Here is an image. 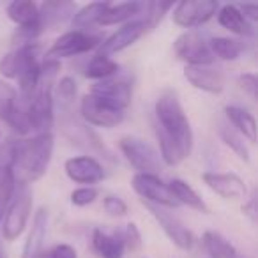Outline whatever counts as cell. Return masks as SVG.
I'll use <instances>...</instances> for the list:
<instances>
[{
    "label": "cell",
    "instance_id": "cell-20",
    "mask_svg": "<svg viewBox=\"0 0 258 258\" xmlns=\"http://www.w3.org/2000/svg\"><path fill=\"white\" fill-rule=\"evenodd\" d=\"M184 78L198 90H204L209 94H219L225 87L223 75L218 69H212L209 66H186Z\"/></svg>",
    "mask_w": 258,
    "mask_h": 258
},
{
    "label": "cell",
    "instance_id": "cell-3",
    "mask_svg": "<svg viewBox=\"0 0 258 258\" xmlns=\"http://www.w3.org/2000/svg\"><path fill=\"white\" fill-rule=\"evenodd\" d=\"M60 69V62L55 58H46L41 62V76L37 87L27 104V117H29L32 131L50 133L53 124V85L57 73Z\"/></svg>",
    "mask_w": 258,
    "mask_h": 258
},
{
    "label": "cell",
    "instance_id": "cell-22",
    "mask_svg": "<svg viewBox=\"0 0 258 258\" xmlns=\"http://www.w3.org/2000/svg\"><path fill=\"white\" fill-rule=\"evenodd\" d=\"M46 228H48V212L44 207H41L36 212L32 221V228L29 232V237L23 246L22 258H41L43 254L44 239H46Z\"/></svg>",
    "mask_w": 258,
    "mask_h": 258
},
{
    "label": "cell",
    "instance_id": "cell-23",
    "mask_svg": "<svg viewBox=\"0 0 258 258\" xmlns=\"http://www.w3.org/2000/svg\"><path fill=\"white\" fill-rule=\"evenodd\" d=\"M8 15L20 29H32L43 32L39 25V6L32 0H15L8 6Z\"/></svg>",
    "mask_w": 258,
    "mask_h": 258
},
{
    "label": "cell",
    "instance_id": "cell-2",
    "mask_svg": "<svg viewBox=\"0 0 258 258\" xmlns=\"http://www.w3.org/2000/svg\"><path fill=\"white\" fill-rule=\"evenodd\" d=\"M55 138L51 133H41L32 140L18 142L15 159V179L22 186L36 182L46 173L53 156Z\"/></svg>",
    "mask_w": 258,
    "mask_h": 258
},
{
    "label": "cell",
    "instance_id": "cell-32",
    "mask_svg": "<svg viewBox=\"0 0 258 258\" xmlns=\"http://www.w3.org/2000/svg\"><path fill=\"white\" fill-rule=\"evenodd\" d=\"M207 44L212 57L216 55L221 60H237L242 53V44L230 37H212Z\"/></svg>",
    "mask_w": 258,
    "mask_h": 258
},
{
    "label": "cell",
    "instance_id": "cell-11",
    "mask_svg": "<svg viewBox=\"0 0 258 258\" xmlns=\"http://www.w3.org/2000/svg\"><path fill=\"white\" fill-rule=\"evenodd\" d=\"M131 186L142 197L145 204L163 205V207H177L179 202L170 193L168 184H165L158 175L151 173H137L131 180Z\"/></svg>",
    "mask_w": 258,
    "mask_h": 258
},
{
    "label": "cell",
    "instance_id": "cell-17",
    "mask_svg": "<svg viewBox=\"0 0 258 258\" xmlns=\"http://www.w3.org/2000/svg\"><path fill=\"white\" fill-rule=\"evenodd\" d=\"M66 173L76 184H87L92 186L104 179V170L101 163L92 156H78V158H69L66 161Z\"/></svg>",
    "mask_w": 258,
    "mask_h": 258
},
{
    "label": "cell",
    "instance_id": "cell-27",
    "mask_svg": "<svg viewBox=\"0 0 258 258\" xmlns=\"http://www.w3.org/2000/svg\"><path fill=\"white\" fill-rule=\"evenodd\" d=\"M168 187H170V193L173 195V198L179 202V205L184 204V205H187V207L195 209V211L209 212V207L204 202V198H202L187 182H184V180H180V179H172Z\"/></svg>",
    "mask_w": 258,
    "mask_h": 258
},
{
    "label": "cell",
    "instance_id": "cell-5",
    "mask_svg": "<svg viewBox=\"0 0 258 258\" xmlns=\"http://www.w3.org/2000/svg\"><path fill=\"white\" fill-rule=\"evenodd\" d=\"M118 149L125 156L129 165L133 166L135 170H138V173L156 175L158 172H161L163 168L161 156L147 142L140 140L137 137H124L118 142Z\"/></svg>",
    "mask_w": 258,
    "mask_h": 258
},
{
    "label": "cell",
    "instance_id": "cell-24",
    "mask_svg": "<svg viewBox=\"0 0 258 258\" xmlns=\"http://www.w3.org/2000/svg\"><path fill=\"white\" fill-rule=\"evenodd\" d=\"M92 246L101 258H122L125 251V244L120 232H106L103 228L94 230Z\"/></svg>",
    "mask_w": 258,
    "mask_h": 258
},
{
    "label": "cell",
    "instance_id": "cell-4",
    "mask_svg": "<svg viewBox=\"0 0 258 258\" xmlns=\"http://www.w3.org/2000/svg\"><path fill=\"white\" fill-rule=\"evenodd\" d=\"M60 127H62L64 137L68 138L69 142H73L76 147L83 149V151H89L92 156H103L106 161L115 163L117 158H115L113 152L101 142V138L94 133L89 125H85L82 120H78L75 115H71L69 108H64Z\"/></svg>",
    "mask_w": 258,
    "mask_h": 258
},
{
    "label": "cell",
    "instance_id": "cell-38",
    "mask_svg": "<svg viewBox=\"0 0 258 258\" xmlns=\"http://www.w3.org/2000/svg\"><path fill=\"white\" fill-rule=\"evenodd\" d=\"M239 85L251 99H256V90H258V80L256 75L253 73H244V75L239 76Z\"/></svg>",
    "mask_w": 258,
    "mask_h": 258
},
{
    "label": "cell",
    "instance_id": "cell-19",
    "mask_svg": "<svg viewBox=\"0 0 258 258\" xmlns=\"http://www.w3.org/2000/svg\"><path fill=\"white\" fill-rule=\"evenodd\" d=\"M204 182L214 191L216 195L226 198V200H242L246 198L247 189L244 180L235 173H218V172H205L202 175Z\"/></svg>",
    "mask_w": 258,
    "mask_h": 258
},
{
    "label": "cell",
    "instance_id": "cell-14",
    "mask_svg": "<svg viewBox=\"0 0 258 258\" xmlns=\"http://www.w3.org/2000/svg\"><path fill=\"white\" fill-rule=\"evenodd\" d=\"M39 51L41 46L37 43L22 44L16 50L9 51L0 60V73L6 78H16L18 80L27 69L34 68L39 64Z\"/></svg>",
    "mask_w": 258,
    "mask_h": 258
},
{
    "label": "cell",
    "instance_id": "cell-33",
    "mask_svg": "<svg viewBox=\"0 0 258 258\" xmlns=\"http://www.w3.org/2000/svg\"><path fill=\"white\" fill-rule=\"evenodd\" d=\"M218 133L221 137V140L225 142L226 147H230L237 156H239L242 161H249V151H247L246 144H244L242 137L237 133L235 129L230 124H225V122H219L218 124Z\"/></svg>",
    "mask_w": 258,
    "mask_h": 258
},
{
    "label": "cell",
    "instance_id": "cell-29",
    "mask_svg": "<svg viewBox=\"0 0 258 258\" xmlns=\"http://www.w3.org/2000/svg\"><path fill=\"white\" fill-rule=\"evenodd\" d=\"M202 242H204L205 251L211 258H239L235 246L218 232H212V230L205 232L202 237Z\"/></svg>",
    "mask_w": 258,
    "mask_h": 258
},
{
    "label": "cell",
    "instance_id": "cell-40",
    "mask_svg": "<svg viewBox=\"0 0 258 258\" xmlns=\"http://www.w3.org/2000/svg\"><path fill=\"white\" fill-rule=\"evenodd\" d=\"M240 11V15L247 20V22H256L258 20V8L254 4H244V6H239L237 8Z\"/></svg>",
    "mask_w": 258,
    "mask_h": 258
},
{
    "label": "cell",
    "instance_id": "cell-31",
    "mask_svg": "<svg viewBox=\"0 0 258 258\" xmlns=\"http://www.w3.org/2000/svg\"><path fill=\"white\" fill-rule=\"evenodd\" d=\"M118 73V64L115 60H111L110 57H104V55H94L90 58L89 66L85 69V76L90 80H108L111 76H115Z\"/></svg>",
    "mask_w": 258,
    "mask_h": 258
},
{
    "label": "cell",
    "instance_id": "cell-37",
    "mask_svg": "<svg viewBox=\"0 0 258 258\" xmlns=\"http://www.w3.org/2000/svg\"><path fill=\"white\" fill-rule=\"evenodd\" d=\"M103 207L108 214L115 216V218H122V216L127 214V205H125V202L118 197H113V195H110V197L104 198Z\"/></svg>",
    "mask_w": 258,
    "mask_h": 258
},
{
    "label": "cell",
    "instance_id": "cell-9",
    "mask_svg": "<svg viewBox=\"0 0 258 258\" xmlns=\"http://www.w3.org/2000/svg\"><path fill=\"white\" fill-rule=\"evenodd\" d=\"M18 140H8L0 147V221L4 219L8 205L11 204L16 189L15 159Z\"/></svg>",
    "mask_w": 258,
    "mask_h": 258
},
{
    "label": "cell",
    "instance_id": "cell-35",
    "mask_svg": "<svg viewBox=\"0 0 258 258\" xmlns=\"http://www.w3.org/2000/svg\"><path fill=\"white\" fill-rule=\"evenodd\" d=\"M99 197V189L94 186H83L78 187L71 193V202L76 205V207H85V205H90L97 200Z\"/></svg>",
    "mask_w": 258,
    "mask_h": 258
},
{
    "label": "cell",
    "instance_id": "cell-12",
    "mask_svg": "<svg viewBox=\"0 0 258 258\" xmlns=\"http://www.w3.org/2000/svg\"><path fill=\"white\" fill-rule=\"evenodd\" d=\"M219 4L216 0H198V2H179L173 6V22L184 29H195L207 23L218 13Z\"/></svg>",
    "mask_w": 258,
    "mask_h": 258
},
{
    "label": "cell",
    "instance_id": "cell-36",
    "mask_svg": "<svg viewBox=\"0 0 258 258\" xmlns=\"http://www.w3.org/2000/svg\"><path fill=\"white\" fill-rule=\"evenodd\" d=\"M122 239H124L125 247H129L131 251H138L142 246V233L138 230V226L135 223H127L124 226V230L120 232Z\"/></svg>",
    "mask_w": 258,
    "mask_h": 258
},
{
    "label": "cell",
    "instance_id": "cell-39",
    "mask_svg": "<svg viewBox=\"0 0 258 258\" xmlns=\"http://www.w3.org/2000/svg\"><path fill=\"white\" fill-rule=\"evenodd\" d=\"M48 258H78V253L73 246L69 244H58L50 251Z\"/></svg>",
    "mask_w": 258,
    "mask_h": 258
},
{
    "label": "cell",
    "instance_id": "cell-18",
    "mask_svg": "<svg viewBox=\"0 0 258 258\" xmlns=\"http://www.w3.org/2000/svg\"><path fill=\"white\" fill-rule=\"evenodd\" d=\"M145 32V25L142 20H133V22H127L124 27L117 30V32L111 34L108 39H104L103 43L97 46V55H108L118 53V51L125 50L127 46H131L133 43H137Z\"/></svg>",
    "mask_w": 258,
    "mask_h": 258
},
{
    "label": "cell",
    "instance_id": "cell-16",
    "mask_svg": "<svg viewBox=\"0 0 258 258\" xmlns=\"http://www.w3.org/2000/svg\"><path fill=\"white\" fill-rule=\"evenodd\" d=\"M90 94L122 111L131 103V85L125 80H101V82L94 83L92 89H90Z\"/></svg>",
    "mask_w": 258,
    "mask_h": 258
},
{
    "label": "cell",
    "instance_id": "cell-7",
    "mask_svg": "<svg viewBox=\"0 0 258 258\" xmlns=\"http://www.w3.org/2000/svg\"><path fill=\"white\" fill-rule=\"evenodd\" d=\"M32 212V191L27 186H20L11 207L6 211L4 226H2V235L6 240H15L23 233L27 221Z\"/></svg>",
    "mask_w": 258,
    "mask_h": 258
},
{
    "label": "cell",
    "instance_id": "cell-13",
    "mask_svg": "<svg viewBox=\"0 0 258 258\" xmlns=\"http://www.w3.org/2000/svg\"><path fill=\"white\" fill-rule=\"evenodd\" d=\"M80 111H82L83 120L92 125H99V127H115L124 120V111L110 106L92 94L82 97Z\"/></svg>",
    "mask_w": 258,
    "mask_h": 258
},
{
    "label": "cell",
    "instance_id": "cell-21",
    "mask_svg": "<svg viewBox=\"0 0 258 258\" xmlns=\"http://www.w3.org/2000/svg\"><path fill=\"white\" fill-rule=\"evenodd\" d=\"M76 13L73 2H44L39 6V25L41 30H55L64 25Z\"/></svg>",
    "mask_w": 258,
    "mask_h": 258
},
{
    "label": "cell",
    "instance_id": "cell-10",
    "mask_svg": "<svg viewBox=\"0 0 258 258\" xmlns=\"http://www.w3.org/2000/svg\"><path fill=\"white\" fill-rule=\"evenodd\" d=\"M103 43V37L90 32H82V30H71V32L60 36L53 43V46L48 50V58H64L75 57L87 51L94 50Z\"/></svg>",
    "mask_w": 258,
    "mask_h": 258
},
{
    "label": "cell",
    "instance_id": "cell-41",
    "mask_svg": "<svg viewBox=\"0 0 258 258\" xmlns=\"http://www.w3.org/2000/svg\"><path fill=\"white\" fill-rule=\"evenodd\" d=\"M244 214H247L251 218V221H256V211H254V198H251L247 204H244L242 207Z\"/></svg>",
    "mask_w": 258,
    "mask_h": 258
},
{
    "label": "cell",
    "instance_id": "cell-8",
    "mask_svg": "<svg viewBox=\"0 0 258 258\" xmlns=\"http://www.w3.org/2000/svg\"><path fill=\"white\" fill-rule=\"evenodd\" d=\"M173 51L187 66H211L214 60L207 41L197 30H187L180 34L173 43Z\"/></svg>",
    "mask_w": 258,
    "mask_h": 258
},
{
    "label": "cell",
    "instance_id": "cell-25",
    "mask_svg": "<svg viewBox=\"0 0 258 258\" xmlns=\"http://www.w3.org/2000/svg\"><path fill=\"white\" fill-rule=\"evenodd\" d=\"M218 22L226 30H230L233 34H239V36H253L254 34L253 23H249L240 15L237 6H223L218 11Z\"/></svg>",
    "mask_w": 258,
    "mask_h": 258
},
{
    "label": "cell",
    "instance_id": "cell-6",
    "mask_svg": "<svg viewBox=\"0 0 258 258\" xmlns=\"http://www.w3.org/2000/svg\"><path fill=\"white\" fill-rule=\"evenodd\" d=\"M0 118L8 122L18 135H27L32 131L27 117V108L20 101L18 92L4 80H0Z\"/></svg>",
    "mask_w": 258,
    "mask_h": 258
},
{
    "label": "cell",
    "instance_id": "cell-28",
    "mask_svg": "<svg viewBox=\"0 0 258 258\" xmlns=\"http://www.w3.org/2000/svg\"><path fill=\"white\" fill-rule=\"evenodd\" d=\"M110 2H92V4L83 6L80 11L75 13L73 16V27L76 30L87 32V29H92L94 25H97L101 20V16L106 13V9L110 8Z\"/></svg>",
    "mask_w": 258,
    "mask_h": 258
},
{
    "label": "cell",
    "instance_id": "cell-26",
    "mask_svg": "<svg viewBox=\"0 0 258 258\" xmlns=\"http://www.w3.org/2000/svg\"><path fill=\"white\" fill-rule=\"evenodd\" d=\"M225 113L228 117L230 124L237 129V133L242 135L244 138H247L251 144L256 142V122H254V117L249 111H246L244 108L239 106H226Z\"/></svg>",
    "mask_w": 258,
    "mask_h": 258
},
{
    "label": "cell",
    "instance_id": "cell-30",
    "mask_svg": "<svg viewBox=\"0 0 258 258\" xmlns=\"http://www.w3.org/2000/svg\"><path fill=\"white\" fill-rule=\"evenodd\" d=\"M144 2H122L117 6H110L99 20V25H117V23L127 22L133 16H138L142 13Z\"/></svg>",
    "mask_w": 258,
    "mask_h": 258
},
{
    "label": "cell",
    "instance_id": "cell-1",
    "mask_svg": "<svg viewBox=\"0 0 258 258\" xmlns=\"http://www.w3.org/2000/svg\"><path fill=\"white\" fill-rule=\"evenodd\" d=\"M154 115V131L161 147V161L168 166L179 165L191 154L193 131L177 94L172 90L163 92L156 101Z\"/></svg>",
    "mask_w": 258,
    "mask_h": 258
},
{
    "label": "cell",
    "instance_id": "cell-15",
    "mask_svg": "<svg viewBox=\"0 0 258 258\" xmlns=\"http://www.w3.org/2000/svg\"><path fill=\"white\" fill-rule=\"evenodd\" d=\"M144 205L149 209V212L154 216V219L159 223L163 232L168 235V239L172 240L177 247H180V249H184V251L193 247V244H195L193 232H191L187 226H184V223L180 221V219H177L173 214L166 212L165 209L158 207V205L145 204V202H144Z\"/></svg>",
    "mask_w": 258,
    "mask_h": 258
},
{
    "label": "cell",
    "instance_id": "cell-34",
    "mask_svg": "<svg viewBox=\"0 0 258 258\" xmlns=\"http://www.w3.org/2000/svg\"><path fill=\"white\" fill-rule=\"evenodd\" d=\"M57 96L60 101L62 108H69L76 97V82L71 76H64L60 82L57 83Z\"/></svg>",
    "mask_w": 258,
    "mask_h": 258
}]
</instances>
